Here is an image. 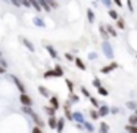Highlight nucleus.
I'll use <instances>...</instances> for the list:
<instances>
[{
	"instance_id": "16",
	"label": "nucleus",
	"mask_w": 137,
	"mask_h": 133,
	"mask_svg": "<svg viewBox=\"0 0 137 133\" xmlns=\"http://www.w3.org/2000/svg\"><path fill=\"white\" fill-rule=\"evenodd\" d=\"M44 111L49 114L50 117H55V112H56V109H55V108H52V106H47V108H44Z\"/></svg>"
},
{
	"instance_id": "36",
	"label": "nucleus",
	"mask_w": 137,
	"mask_h": 133,
	"mask_svg": "<svg viewBox=\"0 0 137 133\" xmlns=\"http://www.w3.org/2000/svg\"><path fill=\"white\" fill-rule=\"evenodd\" d=\"M37 25H41V27H44V22L43 21H40V18H35V21H34Z\"/></svg>"
},
{
	"instance_id": "23",
	"label": "nucleus",
	"mask_w": 137,
	"mask_h": 133,
	"mask_svg": "<svg viewBox=\"0 0 137 133\" xmlns=\"http://www.w3.org/2000/svg\"><path fill=\"white\" fill-rule=\"evenodd\" d=\"M44 77H46V79H49V77H56V74H55L53 70H50V71H46V72H44Z\"/></svg>"
},
{
	"instance_id": "46",
	"label": "nucleus",
	"mask_w": 137,
	"mask_h": 133,
	"mask_svg": "<svg viewBox=\"0 0 137 133\" xmlns=\"http://www.w3.org/2000/svg\"><path fill=\"white\" fill-rule=\"evenodd\" d=\"M136 115H137V109H136Z\"/></svg>"
},
{
	"instance_id": "40",
	"label": "nucleus",
	"mask_w": 137,
	"mask_h": 133,
	"mask_svg": "<svg viewBox=\"0 0 137 133\" xmlns=\"http://www.w3.org/2000/svg\"><path fill=\"white\" fill-rule=\"evenodd\" d=\"M10 2L16 6V8H19V6H21V2H19V0H10Z\"/></svg>"
},
{
	"instance_id": "7",
	"label": "nucleus",
	"mask_w": 137,
	"mask_h": 133,
	"mask_svg": "<svg viewBox=\"0 0 137 133\" xmlns=\"http://www.w3.org/2000/svg\"><path fill=\"white\" fill-rule=\"evenodd\" d=\"M50 106H52V108H55V109L59 108V101H57V98H56V96H52V98H50Z\"/></svg>"
},
{
	"instance_id": "42",
	"label": "nucleus",
	"mask_w": 137,
	"mask_h": 133,
	"mask_svg": "<svg viewBox=\"0 0 137 133\" xmlns=\"http://www.w3.org/2000/svg\"><path fill=\"white\" fill-rule=\"evenodd\" d=\"M113 2L118 5V6H122V2H121V0H113Z\"/></svg>"
},
{
	"instance_id": "20",
	"label": "nucleus",
	"mask_w": 137,
	"mask_h": 133,
	"mask_svg": "<svg viewBox=\"0 0 137 133\" xmlns=\"http://www.w3.org/2000/svg\"><path fill=\"white\" fill-rule=\"evenodd\" d=\"M125 129H127L130 133H137V126H131V124H128Z\"/></svg>"
},
{
	"instance_id": "19",
	"label": "nucleus",
	"mask_w": 137,
	"mask_h": 133,
	"mask_svg": "<svg viewBox=\"0 0 137 133\" xmlns=\"http://www.w3.org/2000/svg\"><path fill=\"white\" fill-rule=\"evenodd\" d=\"M128 121H130L131 126H137V115H131V117L128 118Z\"/></svg>"
},
{
	"instance_id": "21",
	"label": "nucleus",
	"mask_w": 137,
	"mask_h": 133,
	"mask_svg": "<svg viewBox=\"0 0 137 133\" xmlns=\"http://www.w3.org/2000/svg\"><path fill=\"white\" fill-rule=\"evenodd\" d=\"M90 115H91V118H93V120H97V118L100 117V115H99V111H94V109H93V111H90Z\"/></svg>"
},
{
	"instance_id": "37",
	"label": "nucleus",
	"mask_w": 137,
	"mask_h": 133,
	"mask_svg": "<svg viewBox=\"0 0 137 133\" xmlns=\"http://www.w3.org/2000/svg\"><path fill=\"white\" fill-rule=\"evenodd\" d=\"M71 101L72 102H78V101H80V98H78L77 95H71Z\"/></svg>"
},
{
	"instance_id": "4",
	"label": "nucleus",
	"mask_w": 137,
	"mask_h": 133,
	"mask_svg": "<svg viewBox=\"0 0 137 133\" xmlns=\"http://www.w3.org/2000/svg\"><path fill=\"white\" fill-rule=\"evenodd\" d=\"M116 68H118V64H116V62H112V64H109L106 68H102V72L108 74L109 71H113V70H116Z\"/></svg>"
},
{
	"instance_id": "38",
	"label": "nucleus",
	"mask_w": 137,
	"mask_h": 133,
	"mask_svg": "<svg viewBox=\"0 0 137 133\" xmlns=\"http://www.w3.org/2000/svg\"><path fill=\"white\" fill-rule=\"evenodd\" d=\"M32 133H43V132H41V127H38V126L34 127V129H32Z\"/></svg>"
},
{
	"instance_id": "13",
	"label": "nucleus",
	"mask_w": 137,
	"mask_h": 133,
	"mask_svg": "<svg viewBox=\"0 0 137 133\" xmlns=\"http://www.w3.org/2000/svg\"><path fill=\"white\" fill-rule=\"evenodd\" d=\"M74 120L81 124V123H83V115H81V112H74Z\"/></svg>"
},
{
	"instance_id": "30",
	"label": "nucleus",
	"mask_w": 137,
	"mask_h": 133,
	"mask_svg": "<svg viewBox=\"0 0 137 133\" xmlns=\"http://www.w3.org/2000/svg\"><path fill=\"white\" fill-rule=\"evenodd\" d=\"M81 92H83V95L84 96H87V98H90V92L86 89V87H81Z\"/></svg>"
},
{
	"instance_id": "17",
	"label": "nucleus",
	"mask_w": 137,
	"mask_h": 133,
	"mask_svg": "<svg viewBox=\"0 0 137 133\" xmlns=\"http://www.w3.org/2000/svg\"><path fill=\"white\" fill-rule=\"evenodd\" d=\"M38 90H40V93L43 95V96H46V98H49V92H47V89H46L44 86H40V87H38Z\"/></svg>"
},
{
	"instance_id": "2",
	"label": "nucleus",
	"mask_w": 137,
	"mask_h": 133,
	"mask_svg": "<svg viewBox=\"0 0 137 133\" xmlns=\"http://www.w3.org/2000/svg\"><path fill=\"white\" fill-rule=\"evenodd\" d=\"M109 112H111V109H109V106H106V105H102V106L99 108V115H100V117H106Z\"/></svg>"
},
{
	"instance_id": "44",
	"label": "nucleus",
	"mask_w": 137,
	"mask_h": 133,
	"mask_svg": "<svg viewBox=\"0 0 137 133\" xmlns=\"http://www.w3.org/2000/svg\"><path fill=\"white\" fill-rule=\"evenodd\" d=\"M0 62H2V65H3V67H5V68H6V67H8V64H6V61H3V59H2V61H0Z\"/></svg>"
},
{
	"instance_id": "29",
	"label": "nucleus",
	"mask_w": 137,
	"mask_h": 133,
	"mask_svg": "<svg viewBox=\"0 0 137 133\" xmlns=\"http://www.w3.org/2000/svg\"><path fill=\"white\" fill-rule=\"evenodd\" d=\"M46 2L49 3V6H50V8H57V3L55 2V0H46Z\"/></svg>"
},
{
	"instance_id": "28",
	"label": "nucleus",
	"mask_w": 137,
	"mask_h": 133,
	"mask_svg": "<svg viewBox=\"0 0 137 133\" xmlns=\"http://www.w3.org/2000/svg\"><path fill=\"white\" fill-rule=\"evenodd\" d=\"M93 86H94V87H97V89L102 87V86H100V80H99V79H94V80H93Z\"/></svg>"
},
{
	"instance_id": "5",
	"label": "nucleus",
	"mask_w": 137,
	"mask_h": 133,
	"mask_svg": "<svg viewBox=\"0 0 137 133\" xmlns=\"http://www.w3.org/2000/svg\"><path fill=\"white\" fill-rule=\"evenodd\" d=\"M64 126H65V120H64V118H59V120H57V127H56V132H57V133H62Z\"/></svg>"
},
{
	"instance_id": "25",
	"label": "nucleus",
	"mask_w": 137,
	"mask_h": 133,
	"mask_svg": "<svg viewBox=\"0 0 137 133\" xmlns=\"http://www.w3.org/2000/svg\"><path fill=\"white\" fill-rule=\"evenodd\" d=\"M116 25H118V28L124 30V27H125V22H124V19H121V18H120V19L116 21Z\"/></svg>"
},
{
	"instance_id": "32",
	"label": "nucleus",
	"mask_w": 137,
	"mask_h": 133,
	"mask_svg": "<svg viewBox=\"0 0 137 133\" xmlns=\"http://www.w3.org/2000/svg\"><path fill=\"white\" fill-rule=\"evenodd\" d=\"M87 13H89V18H90L89 21H90V22H93V21H94V15H93V12L89 9V10H87Z\"/></svg>"
},
{
	"instance_id": "26",
	"label": "nucleus",
	"mask_w": 137,
	"mask_h": 133,
	"mask_svg": "<svg viewBox=\"0 0 137 133\" xmlns=\"http://www.w3.org/2000/svg\"><path fill=\"white\" fill-rule=\"evenodd\" d=\"M84 127L87 129V132H93V130H94V127H93L91 123H84Z\"/></svg>"
},
{
	"instance_id": "47",
	"label": "nucleus",
	"mask_w": 137,
	"mask_h": 133,
	"mask_svg": "<svg viewBox=\"0 0 137 133\" xmlns=\"http://www.w3.org/2000/svg\"><path fill=\"white\" fill-rule=\"evenodd\" d=\"M0 55H2V53H0Z\"/></svg>"
},
{
	"instance_id": "34",
	"label": "nucleus",
	"mask_w": 137,
	"mask_h": 133,
	"mask_svg": "<svg viewBox=\"0 0 137 133\" xmlns=\"http://www.w3.org/2000/svg\"><path fill=\"white\" fill-rule=\"evenodd\" d=\"M100 33H102V35L105 37V39L108 37V31H106V28H105V27H102V28H100Z\"/></svg>"
},
{
	"instance_id": "43",
	"label": "nucleus",
	"mask_w": 137,
	"mask_h": 133,
	"mask_svg": "<svg viewBox=\"0 0 137 133\" xmlns=\"http://www.w3.org/2000/svg\"><path fill=\"white\" fill-rule=\"evenodd\" d=\"M5 71H6V68H5V67H0V74H3Z\"/></svg>"
},
{
	"instance_id": "1",
	"label": "nucleus",
	"mask_w": 137,
	"mask_h": 133,
	"mask_svg": "<svg viewBox=\"0 0 137 133\" xmlns=\"http://www.w3.org/2000/svg\"><path fill=\"white\" fill-rule=\"evenodd\" d=\"M19 101L22 102L24 106H31V105H32V99H31V96H28L27 93H21V96H19Z\"/></svg>"
},
{
	"instance_id": "10",
	"label": "nucleus",
	"mask_w": 137,
	"mask_h": 133,
	"mask_svg": "<svg viewBox=\"0 0 137 133\" xmlns=\"http://www.w3.org/2000/svg\"><path fill=\"white\" fill-rule=\"evenodd\" d=\"M49 127H50V129H56V127H57V120H56L55 117H50V118H49Z\"/></svg>"
},
{
	"instance_id": "6",
	"label": "nucleus",
	"mask_w": 137,
	"mask_h": 133,
	"mask_svg": "<svg viewBox=\"0 0 137 133\" xmlns=\"http://www.w3.org/2000/svg\"><path fill=\"white\" fill-rule=\"evenodd\" d=\"M22 43H24V46H25V47H28V49H30V52H34V50H35V47L32 46V43H31L28 39H22Z\"/></svg>"
},
{
	"instance_id": "14",
	"label": "nucleus",
	"mask_w": 137,
	"mask_h": 133,
	"mask_svg": "<svg viewBox=\"0 0 137 133\" xmlns=\"http://www.w3.org/2000/svg\"><path fill=\"white\" fill-rule=\"evenodd\" d=\"M105 28H106V31H108V33H109L112 37H116V31H115V28H113V27H111V25H106Z\"/></svg>"
},
{
	"instance_id": "31",
	"label": "nucleus",
	"mask_w": 137,
	"mask_h": 133,
	"mask_svg": "<svg viewBox=\"0 0 137 133\" xmlns=\"http://www.w3.org/2000/svg\"><path fill=\"white\" fill-rule=\"evenodd\" d=\"M90 101H91L93 106H96V108H100V106H99V102H97V99H94V98H90Z\"/></svg>"
},
{
	"instance_id": "11",
	"label": "nucleus",
	"mask_w": 137,
	"mask_h": 133,
	"mask_svg": "<svg viewBox=\"0 0 137 133\" xmlns=\"http://www.w3.org/2000/svg\"><path fill=\"white\" fill-rule=\"evenodd\" d=\"M46 49H47V52L50 53V56H52L53 59H56V58H57V53H56V50H55L52 46H46Z\"/></svg>"
},
{
	"instance_id": "8",
	"label": "nucleus",
	"mask_w": 137,
	"mask_h": 133,
	"mask_svg": "<svg viewBox=\"0 0 137 133\" xmlns=\"http://www.w3.org/2000/svg\"><path fill=\"white\" fill-rule=\"evenodd\" d=\"M30 3H31V6H32L37 12H41V6H40V3H38L37 0H30Z\"/></svg>"
},
{
	"instance_id": "24",
	"label": "nucleus",
	"mask_w": 137,
	"mask_h": 133,
	"mask_svg": "<svg viewBox=\"0 0 137 133\" xmlns=\"http://www.w3.org/2000/svg\"><path fill=\"white\" fill-rule=\"evenodd\" d=\"M100 133H108V124L106 123H100Z\"/></svg>"
},
{
	"instance_id": "41",
	"label": "nucleus",
	"mask_w": 137,
	"mask_h": 133,
	"mask_svg": "<svg viewBox=\"0 0 137 133\" xmlns=\"http://www.w3.org/2000/svg\"><path fill=\"white\" fill-rule=\"evenodd\" d=\"M127 5H128V8H130V10L133 12V6H131V0H127Z\"/></svg>"
},
{
	"instance_id": "12",
	"label": "nucleus",
	"mask_w": 137,
	"mask_h": 133,
	"mask_svg": "<svg viewBox=\"0 0 137 133\" xmlns=\"http://www.w3.org/2000/svg\"><path fill=\"white\" fill-rule=\"evenodd\" d=\"M38 3H40L43 8H44V10H47V12H50V6H49V3L46 2V0H37Z\"/></svg>"
},
{
	"instance_id": "22",
	"label": "nucleus",
	"mask_w": 137,
	"mask_h": 133,
	"mask_svg": "<svg viewBox=\"0 0 137 133\" xmlns=\"http://www.w3.org/2000/svg\"><path fill=\"white\" fill-rule=\"evenodd\" d=\"M108 13H109V16H111V18H113V19H116V21L120 19V18H118V13H116L115 10H111V9H109V12H108Z\"/></svg>"
},
{
	"instance_id": "45",
	"label": "nucleus",
	"mask_w": 137,
	"mask_h": 133,
	"mask_svg": "<svg viewBox=\"0 0 137 133\" xmlns=\"http://www.w3.org/2000/svg\"><path fill=\"white\" fill-rule=\"evenodd\" d=\"M111 111H112V112H113V114H116V112H118V108H112V109H111Z\"/></svg>"
},
{
	"instance_id": "18",
	"label": "nucleus",
	"mask_w": 137,
	"mask_h": 133,
	"mask_svg": "<svg viewBox=\"0 0 137 133\" xmlns=\"http://www.w3.org/2000/svg\"><path fill=\"white\" fill-rule=\"evenodd\" d=\"M97 92H99L102 96H108V95H109V92H108L105 87H99V89H97Z\"/></svg>"
},
{
	"instance_id": "15",
	"label": "nucleus",
	"mask_w": 137,
	"mask_h": 133,
	"mask_svg": "<svg viewBox=\"0 0 137 133\" xmlns=\"http://www.w3.org/2000/svg\"><path fill=\"white\" fill-rule=\"evenodd\" d=\"M55 74H56V77H61V75H64V71H62L61 65H56V68H55Z\"/></svg>"
},
{
	"instance_id": "27",
	"label": "nucleus",
	"mask_w": 137,
	"mask_h": 133,
	"mask_svg": "<svg viewBox=\"0 0 137 133\" xmlns=\"http://www.w3.org/2000/svg\"><path fill=\"white\" fill-rule=\"evenodd\" d=\"M19 2H21V5H22V6H25V8H31L30 0H19Z\"/></svg>"
},
{
	"instance_id": "33",
	"label": "nucleus",
	"mask_w": 137,
	"mask_h": 133,
	"mask_svg": "<svg viewBox=\"0 0 137 133\" xmlns=\"http://www.w3.org/2000/svg\"><path fill=\"white\" fill-rule=\"evenodd\" d=\"M127 106H128L130 109H136V108H137V105H136V102H128V104H127Z\"/></svg>"
},
{
	"instance_id": "3",
	"label": "nucleus",
	"mask_w": 137,
	"mask_h": 133,
	"mask_svg": "<svg viewBox=\"0 0 137 133\" xmlns=\"http://www.w3.org/2000/svg\"><path fill=\"white\" fill-rule=\"evenodd\" d=\"M12 79H13V83L18 86V89H19V92H21V93H25V87H24V84L21 83V81H19V79H16L15 77V75H12Z\"/></svg>"
},
{
	"instance_id": "9",
	"label": "nucleus",
	"mask_w": 137,
	"mask_h": 133,
	"mask_svg": "<svg viewBox=\"0 0 137 133\" xmlns=\"http://www.w3.org/2000/svg\"><path fill=\"white\" fill-rule=\"evenodd\" d=\"M75 64L78 65V68H80L81 71H86V70H87V67H86V65L83 64V61H81L80 58H75Z\"/></svg>"
},
{
	"instance_id": "35",
	"label": "nucleus",
	"mask_w": 137,
	"mask_h": 133,
	"mask_svg": "<svg viewBox=\"0 0 137 133\" xmlns=\"http://www.w3.org/2000/svg\"><path fill=\"white\" fill-rule=\"evenodd\" d=\"M65 81H66V84H68V89H69V92L72 93V92H74V87H72V83H71L69 80H65Z\"/></svg>"
},
{
	"instance_id": "39",
	"label": "nucleus",
	"mask_w": 137,
	"mask_h": 133,
	"mask_svg": "<svg viewBox=\"0 0 137 133\" xmlns=\"http://www.w3.org/2000/svg\"><path fill=\"white\" fill-rule=\"evenodd\" d=\"M65 58H66L68 61H74V56H72L71 53H65Z\"/></svg>"
}]
</instances>
